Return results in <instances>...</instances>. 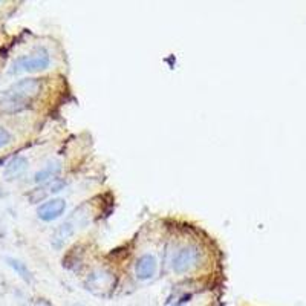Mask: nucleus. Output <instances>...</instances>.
<instances>
[{
    "instance_id": "6",
    "label": "nucleus",
    "mask_w": 306,
    "mask_h": 306,
    "mask_svg": "<svg viewBox=\"0 0 306 306\" xmlns=\"http://www.w3.org/2000/svg\"><path fill=\"white\" fill-rule=\"evenodd\" d=\"M158 271V260L153 254L144 253L135 260V276L141 282H147L156 276Z\"/></svg>"
},
{
    "instance_id": "12",
    "label": "nucleus",
    "mask_w": 306,
    "mask_h": 306,
    "mask_svg": "<svg viewBox=\"0 0 306 306\" xmlns=\"http://www.w3.org/2000/svg\"><path fill=\"white\" fill-rule=\"evenodd\" d=\"M174 306H182V304H174Z\"/></svg>"
},
{
    "instance_id": "11",
    "label": "nucleus",
    "mask_w": 306,
    "mask_h": 306,
    "mask_svg": "<svg viewBox=\"0 0 306 306\" xmlns=\"http://www.w3.org/2000/svg\"><path fill=\"white\" fill-rule=\"evenodd\" d=\"M10 143H11V134L5 127H0V149L8 146Z\"/></svg>"
},
{
    "instance_id": "2",
    "label": "nucleus",
    "mask_w": 306,
    "mask_h": 306,
    "mask_svg": "<svg viewBox=\"0 0 306 306\" xmlns=\"http://www.w3.org/2000/svg\"><path fill=\"white\" fill-rule=\"evenodd\" d=\"M51 65V55L46 49H37L32 54L23 55L17 58L13 66L11 74H23V72H40L48 69Z\"/></svg>"
},
{
    "instance_id": "9",
    "label": "nucleus",
    "mask_w": 306,
    "mask_h": 306,
    "mask_svg": "<svg viewBox=\"0 0 306 306\" xmlns=\"http://www.w3.org/2000/svg\"><path fill=\"white\" fill-rule=\"evenodd\" d=\"M26 168H28V159L25 156H16L7 165V168H5V178L7 179H17L20 174L25 173Z\"/></svg>"
},
{
    "instance_id": "4",
    "label": "nucleus",
    "mask_w": 306,
    "mask_h": 306,
    "mask_svg": "<svg viewBox=\"0 0 306 306\" xmlns=\"http://www.w3.org/2000/svg\"><path fill=\"white\" fill-rule=\"evenodd\" d=\"M65 211H66V201L61 198H52L37 208V217L43 222H54L63 216Z\"/></svg>"
},
{
    "instance_id": "1",
    "label": "nucleus",
    "mask_w": 306,
    "mask_h": 306,
    "mask_svg": "<svg viewBox=\"0 0 306 306\" xmlns=\"http://www.w3.org/2000/svg\"><path fill=\"white\" fill-rule=\"evenodd\" d=\"M40 81L37 78H23L10 86L0 98V110L16 113L28 107L31 100L40 92Z\"/></svg>"
},
{
    "instance_id": "7",
    "label": "nucleus",
    "mask_w": 306,
    "mask_h": 306,
    "mask_svg": "<svg viewBox=\"0 0 306 306\" xmlns=\"http://www.w3.org/2000/svg\"><path fill=\"white\" fill-rule=\"evenodd\" d=\"M112 285H113V276L106 270H95L94 273L89 274V277L86 280L88 289H91L94 292L110 289Z\"/></svg>"
},
{
    "instance_id": "3",
    "label": "nucleus",
    "mask_w": 306,
    "mask_h": 306,
    "mask_svg": "<svg viewBox=\"0 0 306 306\" xmlns=\"http://www.w3.org/2000/svg\"><path fill=\"white\" fill-rule=\"evenodd\" d=\"M201 259V250L195 245H187V247L179 248L171 259V271L174 274H186L192 271Z\"/></svg>"
},
{
    "instance_id": "8",
    "label": "nucleus",
    "mask_w": 306,
    "mask_h": 306,
    "mask_svg": "<svg viewBox=\"0 0 306 306\" xmlns=\"http://www.w3.org/2000/svg\"><path fill=\"white\" fill-rule=\"evenodd\" d=\"M60 171H61L60 162L58 161H51L41 170H38L34 174V182H37V184H46L48 181H54L58 176Z\"/></svg>"
},
{
    "instance_id": "10",
    "label": "nucleus",
    "mask_w": 306,
    "mask_h": 306,
    "mask_svg": "<svg viewBox=\"0 0 306 306\" xmlns=\"http://www.w3.org/2000/svg\"><path fill=\"white\" fill-rule=\"evenodd\" d=\"M7 264H8V265L17 273V276H20L25 282H28V283L32 282V273L28 270V267H26L22 260L13 259V257H7Z\"/></svg>"
},
{
    "instance_id": "5",
    "label": "nucleus",
    "mask_w": 306,
    "mask_h": 306,
    "mask_svg": "<svg viewBox=\"0 0 306 306\" xmlns=\"http://www.w3.org/2000/svg\"><path fill=\"white\" fill-rule=\"evenodd\" d=\"M83 216H84V214H81V208H80V210L75 211L68 221H65L63 224L58 227V230L55 231V234H54V237H52L54 247L60 248L61 245H63V243L75 233V230L78 228V225H80Z\"/></svg>"
}]
</instances>
